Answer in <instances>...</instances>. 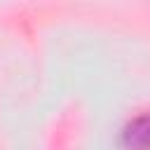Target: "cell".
<instances>
[{"instance_id":"6da1fadb","label":"cell","mask_w":150,"mask_h":150,"mask_svg":"<svg viewBox=\"0 0 150 150\" xmlns=\"http://www.w3.org/2000/svg\"><path fill=\"white\" fill-rule=\"evenodd\" d=\"M124 150H150V112L129 120L120 134Z\"/></svg>"}]
</instances>
